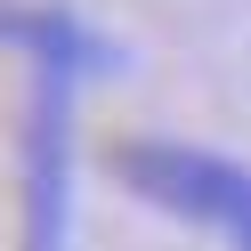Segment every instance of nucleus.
<instances>
[{
  "mask_svg": "<svg viewBox=\"0 0 251 251\" xmlns=\"http://www.w3.org/2000/svg\"><path fill=\"white\" fill-rule=\"evenodd\" d=\"M114 178L146 211L186 219V227L219 235L227 251H251V162L186 146V138H122L114 146Z\"/></svg>",
  "mask_w": 251,
  "mask_h": 251,
  "instance_id": "obj_1",
  "label": "nucleus"
},
{
  "mask_svg": "<svg viewBox=\"0 0 251 251\" xmlns=\"http://www.w3.org/2000/svg\"><path fill=\"white\" fill-rule=\"evenodd\" d=\"M73 65H33L25 89V138H17V251H73Z\"/></svg>",
  "mask_w": 251,
  "mask_h": 251,
  "instance_id": "obj_2",
  "label": "nucleus"
},
{
  "mask_svg": "<svg viewBox=\"0 0 251 251\" xmlns=\"http://www.w3.org/2000/svg\"><path fill=\"white\" fill-rule=\"evenodd\" d=\"M0 49L33 57V65H73L89 73H122V41H105L89 17L57 8V0H0Z\"/></svg>",
  "mask_w": 251,
  "mask_h": 251,
  "instance_id": "obj_3",
  "label": "nucleus"
}]
</instances>
